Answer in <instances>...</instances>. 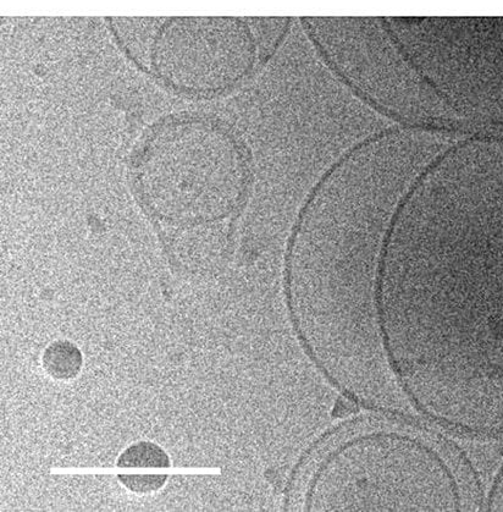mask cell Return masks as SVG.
Returning <instances> with one entry per match:
<instances>
[{"instance_id": "5", "label": "cell", "mask_w": 503, "mask_h": 512, "mask_svg": "<svg viewBox=\"0 0 503 512\" xmlns=\"http://www.w3.org/2000/svg\"><path fill=\"white\" fill-rule=\"evenodd\" d=\"M118 478L125 488L136 494L156 493L168 481L167 475H119Z\"/></svg>"}, {"instance_id": "2", "label": "cell", "mask_w": 503, "mask_h": 512, "mask_svg": "<svg viewBox=\"0 0 503 512\" xmlns=\"http://www.w3.org/2000/svg\"><path fill=\"white\" fill-rule=\"evenodd\" d=\"M169 22L149 48L148 68L174 90L210 96L231 90L250 76L257 62V47L250 31L232 20L229 29L212 30L215 19Z\"/></svg>"}, {"instance_id": "3", "label": "cell", "mask_w": 503, "mask_h": 512, "mask_svg": "<svg viewBox=\"0 0 503 512\" xmlns=\"http://www.w3.org/2000/svg\"><path fill=\"white\" fill-rule=\"evenodd\" d=\"M42 366L55 381H71L79 376L84 366V357L75 344L68 340H58L44 350Z\"/></svg>"}, {"instance_id": "4", "label": "cell", "mask_w": 503, "mask_h": 512, "mask_svg": "<svg viewBox=\"0 0 503 512\" xmlns=\"http://www.w3.org/2000/svg\"><path fill=\"white\" fill-rule=\"evenodd\" d=\"M116 465L120 469H169L171 461L168 454L159 445L151 442H138L119 456Z\"/></svg>"}, {"instance_id": "1", "label": "cell", "mask_w": 503, "mask_h": 512, "mask_svg": "<svg viewBox=\"0 0 503 512\" xmlns=\"http://www.w3.org/2000/svg\"><path fill=\"white\" fill-rule=\"evenodd\" d=\"M134 187L143 208L169 227H209L245 203L250 153L218 121L184 118L159 126L134 161Z\"/></svg>"}]
</instances>
